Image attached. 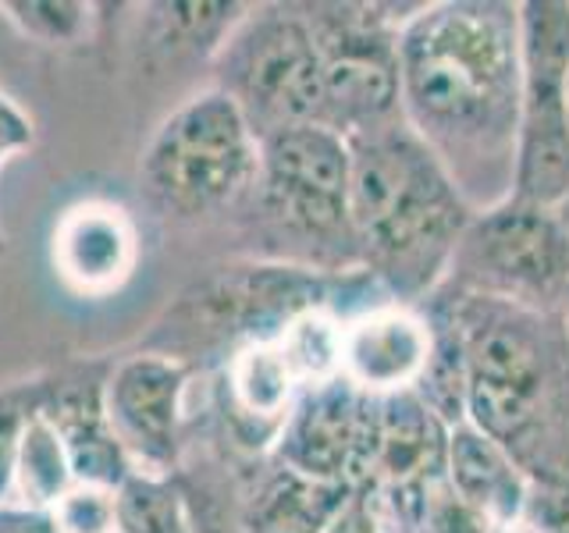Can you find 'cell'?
<instances>
[{
    "mask_svg": "<svg viewBox=\"0 0 569 533\" xmlns=\"http://www.w3.org/2000/svg\"><path fill=\"white\" fill-rule=\"evenodd\" d=\"M562 320H566V328H569V295H566V302H562Z\"/></svg>",
    "mask_w": 569,
    "mask_h": 533,
    "instance_id": "obj_30",
    "label": "cell"
},
{
    "mask_svg": "<svg viewBox=\"0 0 569 533\" xmlns=\"http://www.w3.org/2000/svg\"><path fill=\"white\" fill-rule=\"evenodd\" d=\"M445 480H449V487L462 502L485 515L491 526L523 520L527 497L533 487L530 476L520 470V462L467 420L449 426Z\"/></svg>",
    "mask_w": 569,
    "mask_h": 533,
    "instance_id": "obj_17",
    "label": "cell"
},
{
    "mask_svg": "<svg viewBox=\"0 0 569 533\" xmlns=\"http://www.w3.org/2000/svg\"><path fill=\"white\" fill-rule=\"evenodd\" d=\"M71 487H76V473H71L64 444L53 434V426L43 420V413H36L32 423L26 426L22 449H18V462H14V484H11L14 505L50 512Z\"/></svg>",
    "mask_w": 569,
    "mask_h": 533,
    "instance_id": "obj_20",
    "label": "cell"
},
{
    "mask_svg": "<svg viewBox=\"0 0 569 533\" xmlns=\"http://www.w3.org/2000/svg\"><path fill=\"white\" fill-rule=\"evenodd\" d=\"M8 22L43 47H76L86 43L97 22V8L82 0H0Z\"/></svg>",
    "mask_w": 569,
    "mask_h": 533,
    "instance_id": "obj_22",
    "label": "cell"
},
{
    "mask_svg": "<svg viewBox=\"0 0 569 533\" xmlns=\"http://www.w3.org/2000/svg\"><path fill=\"white\" fill-rule=\"evenodd\" d=\"M523 520L538 533H569V484H533Z\"/></svg>",
    "mask_w": 569,
    "mask_h": 533,
    "instance_id": "obj_25",
    "label": "cell"
},
{
    "mask_svg": "<svg viewBox=\"0 0 569 533\" xmlns=\"http://www.w3.org/2000/svg\"><path fill=\"white\" fill-rule=\"evenodd\" d=\"M50 260L76 295L103 299L118 292L139 263V231L132 213L107 200L76 203L53 228Z\"/></svg>",
    "mask_w": 569,
    "mask_h": 533,
    "instance_id": "obj_15",
    "label": "cell"
},
{
    "mask_svg": "<svg viewBox=\"0 0 569 533\" xmlns=\"http://www.w3.org/2000/svg\"><path fill=\"white\" fill-rule=\"evenodd\" d=\"M488 533H538V530H533L527 520H516V523H498V526H491Z\"/></svg>",
    "mask_w": 569,
    "mask_h": 533,
    "instance_id": "obj_28",
    "label": "cell"
},
{
    "mask_svg": "<svg viewBox=\"0 0 569 533\" xmlns=\"http://www.w3.org/2000/svg\"><path fill=\"white\" fill-rule=\"evenodd\" d=\"M260 174V139L221 89L182 100L139 157V195L153 218L178 228L239 218Z\"/></svg>",
    "mask_w": 569,
    "mask_h": 533,
    "instance_id": "obj_6",
    "label": "cell"
},
{
    "mask_svg": "<svg viewBox=\"0 0 569 533\" xmlns=\"http://www.w3.org/2000/svg\"><path fill=\"white\" fill-rule=\"evenodd\" d=\"M373 302H385V292L363 271L335 278L292 263L239 257L189 281L150 324L139 352L171 355L196 370V378H210L236 352L274 342L302 313L335 310L349 320Z\"/></svg>",
    "mask_w": 569,
    "mask_h": 533,
    "instance_id": "obj_4",
    "label": "cell"
},
{
    "mask_svg": "<svg viewBox=\"0 0 569 533\" xmlns=\"http://www.w3.org/2000/svg\"><path fill=\"white\" fill-rule=\"evenodd\" d=\"M349 210L360 271L399 306L431 299L473 207L409 124L349 139Z\"/></svg>",
    "mask_w": 569,
    "mask_h": 533,
    "instance_id": "obj_3",
    "label": "cell"
},
{
    "mask_svg": "<svg viewBox=\"0 0 569 533\" xmlns=\"http://www.w3.org/2000/svg\"><path fill=\"white\" fill-rule=\"evenodd\" d=\"M32 142H36L32 118L0 89V168H4L14 153L32 150ZM4 253H8V239H4V231H0V257Z\"/></svg>",
    "mask_w": 569,
    "mask_h": 533,
    "instance_id": "obj_26",
    "label": "cell"
},
{
    "mask_svg": "<svg viewBox=\"0 0 569 533\" xmlns=\"http://www.w3.org/2000/svg\"><path fill=\"white\" fill-rule=\"evenodd\" d=\"M114 360H68L47 370L43 420L61 438L76 484L118 491L136 473L129 452L107 413V378Z\"/></svg>",
    "mask_w": 569,
    "mask_h": 533,
    "instance_id": "obj_13",
    "label": "cell"
},
{
    "mask_svg": "<svg viewBox=\"0 0 569 533\" xmlns=\"http://www.w3.org/2000/svg\"><path fill=\"white\" fill-rule=\"evenodd\" d=\"M325 68V129L346 142L402 124L399 36L417 4L302 0Z\"/></svg>",
    "mask_w": 569,
    "mask_h": 533,
    "instance_id": "obj_8",
    "label": "cell"
},
{
    "mask_svg": "<svg viewBox=\"0 0 569 533\" xmlns=\"http://www.w3.org/2000/svg\"><path fill=\"white\" fill-rule=\"evenodd\" d=\"M349 142L325 124H299L260 139V174L231 228L242 257L307 266L317 274H356Z\"/></svg>",
    "mask_w": 569,
    "mask_h": 533,
    "instance_id": "obj_5",
    "label": "cell"
},
{
    "mask_svg": "<svg viewBox=\"0 0 569 533\" xmlns=\"http://www.w3.org/2000/svg\"><path fill=\"white\" fill-rule=\"evenodd\" d=\"M441 289L533 313H562L569 295V235L559 213L516 195L473 210Z\"/></svg>",
    "mask_w": 569,
    "mask_h": 533,
    "instance_id": "obj_9",
    "label": "cell"
},
{
    "mask_svg": "<svg viewBox=\"0 0 569 533\" xmlns=\"http://www.w3.org/2000/svg\"><path fill=\"white\" fill-rule=\"evenodd\" d=\"M467 366V423L520 462L530 484H569V328L562 313L438 289Z\"/></svg>",
    "mask_w": 569,
    "mask_h": 533,
    "instance_id": "obj_2",
    "label": "cell"
},
{
    "mask_svg": "<svg viewBox=\"0 0 569 533\" xmlns=\"http://www.w3.org/2000/svg\"><path fill=\"white\" fill-rule=\"evenodd\" d=\"M520 64V124L509 195L556 210L569 192V0H523Z\"/></svg>",
    "mask_w": 569,
    "mask_h": 533,
    "instance_id": "obj_10",
    "label": "cell"
},
{
    "mask_svg": "<svg viewBox=\"0 0 569 533\" xmlns=\"http://www.w3.org/2000/svg\"><path fill=\"white\" fill-rule=\"evenodd\" d=\"M381 399L363 395L346 378L299 391L274 438L271 459L278 466L320 484L360 491L378 444Z\"/></svg>",
    "mask_w": 569,
    "mask_h": 533,
    "instance_id": "obj_11",
    "label": "cell"
},
{
    "mask_svg": "<svg viewBox=\"0 0 569 533\" xmlns=\"http://www.w3.org/2000/svg\"><path fill=\"white\" fill-rule=\"evenodd\" d=\"M378 533H381V530H378Z\"/></svg>",
    "mask_w": 569,
    "mask_h": 533,
    "instance_id": "obj_31",
    "label": "cell"
},
{
    "mask_svg": "<svg viewBox=\"0 0 569 533\" xmlns=\"http://www.w3.org/2000/svg\"><path fill=\"white\" fill-rule=\"evenodd\" d=\"M556 213H559V221H562V228H566V235H569V192L559 200V207H556Z\"/></svg>",
    "mask_w": 569,
    "mask_h": 533,
    "instance_id": "obj_29",
    "label": "cell"
},
{
    "mask_svg": "<svg viewBox=\"0 0 569 533\" xmlns=\"http://www.w3.org/2000/svg\"><path fill=\"white\" fill-rule=\"evenodd\" d=\"M174 484L186 497L189 520L196 533H246L239 520V487L236 473H231L228 459L192 438V449L174 473Z\"/></svg>",
    "mask_w": 569,
    "mask_h": 533,
    "instance_id": "obj_19",
    "label": "cell"
},
{
    "mask_svg": "<svg viewBox=\"0 0 569 533\" xmlns=\"http://www.w3.org/2000/svg\"><path fill=\"white\" fill-rule=\"evenodd\" d=\"M0 533H58L50 512L43 509H26V505H0Z\"/></svg>",
    "mask_w": 569,
    "mask_h": 533,
    "instance_id": "obj_27",
    "label": "cell"
},
{
    "mask_svg": "<svg viewBox=\"0 0 569 533\" xmlns=\"http://www.w3.org/2000/svg\"><path fill=\"white\" fill-rule=\"evenodd\" d=\"M150 50L171 64H213L224 40L242 22L249 4L236 0H160L142 8Z\"/></svg>",
    "mask_w": 569,
    "mask_h": 533,
    "instance_id": "obj_18",
    "label": "cell"
},
{
    "mask_svg": "<svg viewBox=\"0 0 569 533\" xmlns=\"http://www.w3.org/2000/svg\"><path fill=\"white\" fill-rule=\"evenodd\" d=\"M43 395H47V370L0 388V505L11 502L18 449H22L26 426L43 409Z\"/></svg>",
    "mask_w": 569,
    "mask_h": 533,
    "instance_id": "obj_23",
    "label": "cell"
},
{
    "mask_svg": "<svg viewBox=\"0 0 569 533\" xmlns=\"http://www.w3.org/2000/svg\"><path fill=\"white\" fill-rule=\"evenodd\" d=\"M228 466L236 473L246 533H328L356 497L342 484H320L284 470L271 455L228 459Z\"/></svg>",
    "mask_w": 569,
    "mask_h": 533,
    "instance_id": "obj_16",
    "label": "cell"
},
{
    "mask_svg": "<svg viewBox=\"0 0 569 533\" xmlns=\"http://www.w3.org/2000/svg\"><path fill=\"white\" fill-rule=\"evenodd\" d=\"M431 360V324L417 306L373 302L342 324V378L370 399L417 391Z\"/></svg>",
    "mask_w": 569,
    "mask_h": 533,
    "instance_id": "obj_14",
    "label": "cell"
},
{
    "mask_svg": "<svg viewBox=\"0 0 569 533\" xmlns=\"http://www.w3.org/2000/svg\"><path fill=\"white\" fill-rule=\"evenodd\" d=\"M58 533H118V491L76 484L50 509Z\"/></svg>",
    "mask_w": 569,
    "mask_h": 533,
    "instance_id": "obj_24",
    "label": "cell"
},
{
    "mask_svg": "<svg viewBox=\"0 0 569 533\" xmlns=\"http://www.w3.org/2000/svg\"><path fill=\"white\" fill-rule=\"evenodd\" d=\"M196 370L157 352H132L111 363L107 413L136 473L174 476L192 449L189 384Z\"/></svg>",
    "mask_w": 569,
    "mask_h": 533,
    "instance_id": "obj_12",
    "label": "cell"
},
{
    "mask_svg": "<svg viewBox=\"0 0 569 533\" xmlns=\"http://www.w3.org/2000/svg\"><path fill=\"white\" fill-rule=\"evenodd\" d=\"M118 533H196L174 476L132 473L118 487Z\"/></svg>",
    "mask_w": 569,
    "mask_h": 533,
    "instance_id": "obj_21",
    "label": "cell"
},
{
    "mask_svg": "<svg viewBox=\"0 0 569 533\" xmlns=\"http://www.w3.org/2000/svg\"><path fill=\"white\" fill-rule=\"evenodd\" d=\"M402 121L473 210L512 192L520 124V4H417L399 36Z\"/></svg>",
    "mask_w": 569,
    "mask_h": 533,
    "instance_id": "obj_1",
    "label": "cell"
},
{
    "mask_svg": "<svg viewBox=\"0 0 569 533\" xmlns=\"http://www.w3.org/2000/svg\"><path fill=\"white\" fill-rule=\"evenodd\" d=\"M210 76V86L239 107L257 139L325 124V68L302 4H249Z\"/></svg>",
    "mask_w": 569,
    "mask_h": 533,
    "instance_id": "obj_7",
    "label": "cell"
}]
</instances>
